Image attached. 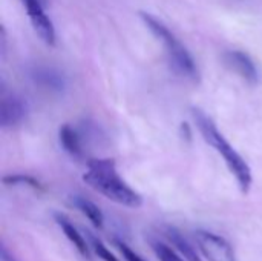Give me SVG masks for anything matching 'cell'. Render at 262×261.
I'll use <instances>...</instances> for the list:
<instances>
[{
  "label": "cell",
  "instance_id": "6da1fadb",
  "mask_svg": "<svg viewBox=\"0 0 262 261\" xmlns=\"http://www.w3.org/2000/svg\"><path fill=\"white\" fill-rule=\"evenodd\" d=\"M83 182L118 205L127 208H140L143 205V197L120 177L115 160L112 158L89 160Z\"/></svg>",
  "mask_w": 262,
  "mask_h": 261
},
{
  "label": "cell",
  "instance_id": "7a4b0ae2",
  "mask_svg": "<svg viewBox=\"0 0 262 261\" xmlns=\"http://www.w3.org/2000/svg\"><path fill=\"white\" fill-rule=\"evenodd\" d=\"M192 115H193V120H195L196 128L200 129L203 138L212 148H215V151L224 158L229 171L236 178L241 192L247 194L252 188V183H253V175H252V169H250L249 163L226 140V137L218 131L213 120L207 114H204V111H201L200 108H192Z\"/></svg>",
  "mask_w": 262,
  "mask_h": 261
},
{
  "label": "cell",
  "instance_id": "3957f363",
  "mask_svg": "<svg viewBox=\"0 0 262 261\" xmlns=\"http://www.w3.org/2000/svg\"><path fill=\"white\" fill-rule=\"evenodd\" d=\"M140 17L144 22V25L150 29V32L164 45L167 57H169L170 63L173 65V68L184 77L198 80L200 72H198L196 63H195L193 57L190 55V52L186 49V46L177 38V35L163 22H160L157 17H154L149 12L141 11Z\"/></svg>",
  "mask_w": 262,
  "mask_h": 261
},
{
  "label": "cell",
  "instance_id": "277c9868",
  "mask_svg": "<svg viewBox=\"0 0 262 261\" xmlns=\"http://www.w3.org/2000/svg\"><path fill=\"white\" fill-rule=\"evenodd\" d=\"M195 240L200 252L209 261H236L235 251L226 238L200 229L195 232Z\"/></svg>",
  "mask_w": 262,
  "mask_h": 261
},
{
  "label": "cell",
  "instance_id": "5b68a950",
  "mask_svg": "<svg viewBox=\"0 0 262 261\" xmlns=\"http://www.w3.org/2000/svg\"><path fill=\"white\" fill-rule=\"evenodd\" d=\"M23 6L26 8L28 17L32 23L34 31L38 34V37L49 46L55 45V28L52 25V20L46 15L40 0H21Z\"/></svg>",
  "mask_w": 262,
  "mask_h": 261
},
{
  "label": "cell",
  "instance_id": "8992f818",
  "mask_svg": "<svg viewBox=\"0 0 262 261\" xmlns=\"http://www.w3.org/2000/svg\"><path fill=\"white\" fill-rule=\"evenodd\" d=\"M28 106L23 98L14 92H2L0 100V125L3 128H12L23 122Z\"/></svg>",
  "mask_w": 262,
  "mask_h": 261
},
{
  "label": "cell",
  "instance_id": "52a82bcc",
  "mask_svg": "<svg viewBox=\"0 0 262 261\" xmlns=\"http://www.w3.org/2000/svg\"><path fill=\"white\" fill-rule=\"evenodd\" d=\"M224 62L232 71H235L246 82H249L252 85L258 82V78H259L258 69L249 54H246L243 51H227L224 54Z\"/></svg>",
  "mask_w": 262,
  "mask_h": 261
},
{
  "label": "cell",
  "instance_id": "ba28073f",
  "mask_svg": "<svg viewBox=\"0 0 262 261\" xmlns=\"http://www.w3.org/2000/svg\"><path fill=\"white\" fill-rule=\"evenodd\" d=\"M54 220L55 223L60 226V229L63 231V234L66 235V238L74 245V248L80 252L81 257H84L86 260H91V254H89V243L88 240L78 232V229L69 222V218L63 214H54Z\"/></svg>",
  "mask_w": 262,
  "mask_h": 261
},
{
  "label": "cell",
  "instance_id": "9c48e42d",
  "mask_svg": "<svg viewBox=\"0 0 262 261\" xmlns=\"http://www.w3.org/2000/svg\"><path fill=\"white\" fill-rule=\"evenodd\" d=\"M31 77L32 80L41 86L43 89L52 91V92H61L64 88V78L63 75L55 71L54 68H48V66H35L31 71Z\"/></svg>",
  "mask_w": 262,
  "mask_h": 261
},
{
  "label": "cell",
  "instance_id": "30bf717a",
  "mask_svg": "<svg viewBox=\"0 0 262 261\" xmlns=\"http://www.w3.org/2000/svg\"><path fill=\"white\" fill-rule=\"evenodd\" d=\"M58 137H60V143L63 146V149L75 157V158H81L83 157V146H81V140L77 134V131L71 126V125H63L58 131Z\"/></svg>",
  "mask_w": 262,
  "mask_h": 261
},
{
  "label": "cell",
  "instance_id": "8fae6325",
  "mask_svg": "<svg viewBox=\"0 0 262 261\" xmlns=\"http://www.w3.org/2000/svg\"><path fill=\"white\" fill-rule=\"evenodd\" d=\"M71 202H72V205H74L81 214H84V215L89 218V222H91L97 229H101V228H103V223H104L103 212H101V209H100L94 202H91L89 198L81 197V195H74V197H71Z\"/></svg>",
  "mask_w": 262,
  "mask_h": 261
},
{
  "label": "cell",
  "instance_id": "7c38bea8",
  "mask_svg": "<svg viewBox=\"0 0 262 261\" xmlns=\"http://www.w3.org/2000/svg\"><path fill=\"white\" fill-rule=\"evenodd\" d=\"M164 235L166 238L177 248V251L186 258L187 261H201V257L196 254V251L193 249V246L183 237V234L175 229V228H166L164 229Z\"/></svg>",
  "mask_w": 262,
  "mask_h": 261
},
{
  "label": "cell",
  "instance_id": "4fadbf2b",
  "mask_svg": "<svg viewBox=\"0 0 262 261\" xmlns=\"http://www.w3.org/2000/svg\"><path fill=\"white\" fill-rule=\"evenodd\" d=\"M150 246L157 255V258L160 261H187L183 255L177 254L170 246H167L166 243L163 242H158V240H152L150 242Z\"/></svg>",
  "mask_w": 262,
  "mask_h": 261
},
{
  "label": "cell",
  "instance_id": "5bb4252c",
  "mask_svg": "<svg viewBox=\"0 0 262 261\" xmlns=\"http://www.w3.org/2000/svg\"><path fill=\"white\" fill-rule=\"evenodd\" d=\"M86 237H88V243H89V246L92 248V251H94V254L98 257V258H101L103 261H120L103 243H101V240H98L95 235H92L91 232H86Z\"/></svg>",
  "mask_w": 262,
  "mask_h": 261
},
{
  "label": "cell",
  "instance_id": "9a60e30c",
  "mask_svg": "<svg viewBox=\"0 0 262 261\" xmlns=\"http://www.w3.org/2000/svg\"><path fill=\"white\" fill-rule=\"evenodd\" d=\"M3 183L5 185H26V186H31L34 189H43L41 185L38 183V180H35L34 177H29V175H23V174H15V175H6L3 177Z\"/></svg>",
  "mask_w": 262,
  "mask_h": 261
},
{
  "label": "cell",
  "instance_id": "2e32d148",
  "mask_svg": "<svg viewBox=\"0 0 262 261\" xmlns=\"http://www.w3.org/2000/svg\"><path fill=\"white\" fill-rule=\"evenodd\" d=\"M114 243H115V246L118 248V251L121 252V255H123V258L126 261H144L137 252H134L126 243H123L121 240H118V238H115L114 240Z\"/></svg>",
  "mask_w": 262,
  "mask_h": 261
},
{
  "label": "cell",
  "instance_id": "e0dca14e",
  "mask_svg": "<svg viewBox=\"0 0 262 261\" xmlns=\"http://www.w3.org/2000/svg\"><path fill=\"white\" fill-rule=\"evenodd\" d=\"M2 261H15V258L8 252L5 245H2Z\"/></svg>",
  "mask_w": 262,
  "mask_h": 261
},
{
  "label": "cell",
  "instance_id": "ac0fdd59",
  "mask_svg": "<svg viewBox=\"0 0 262 261\" xmlns=\"http://www.w3.org/2000/svg\"><path fill=\"white\" fill-rule=\"evenodd\" d=\"M181 132H183V137L186 135V140H189V142H190V138H192V132H190V128H189V125H187V123H183V125H181Z\"/></svg>",
  "mask_w": 262,
  "mask_h": 261
}]
</instances>
